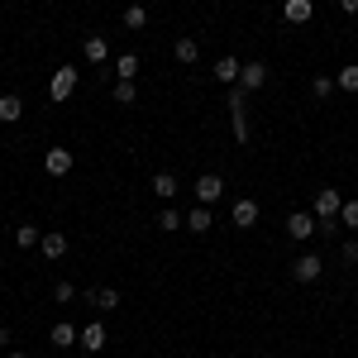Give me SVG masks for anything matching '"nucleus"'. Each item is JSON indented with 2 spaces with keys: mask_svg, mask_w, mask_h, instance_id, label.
Masks as SVG:
<instances>
[{
  "mask_svg": "<svg viewBox=\"0 0 358 358\" xmlns=\"http://www.w3.org/2000/svg\"><path fill=\"white\" fill-rule=\"evenodd\" d=\"M82 86V72L77 67H53V82H48V96H53V106L62 101H72V91Z\"/></svg>",
  "mask_w": 358,
  "mask_h": 358,
  "instance_id": "f257e3e1",
  "label": "nucleus"
},
{
  "mask_svg": "<svg viewBox=\"0 0 358 358\" xmlns=\"http://www.w3.org/2000/svg\"><path fill=\"white\" fill-rule=\"evenodd\" d=\"M244 86L234 82L229 86V120H234V138H239V143H248V115H244Z\"/></svg>",
  "mask_w": 358,
  "mask_h": 358,
  "instance_id": "f03ea898",
  "label": "nucleus"
},
{
  "mask_svg": "<svg viewBox=\"0 0 358 358\" xmlns=\"http://www.w3.org/2000/svg\"><path fill=\"white\" fill-rule=\"evenodd\" d=\"M220 196H224V177H215V172L196 177V206H215Z\"/></svg>",
  "mask_w": 358,
  "mask_h": 358,
  "instance_id": "7ed1b4c3",
  "label": "nucleus"
},
{
  "mask_svg": "<svg viewBox=\"0 0 358 358\" xmlns=\"http://www.w3.org/2000/svg\"><path fill=\"white\" fill-rule=\"evenodd\" d=\"M339 210H344V196L334 187H320L315 192V220H339Z\"/></svg>",
  "mask_w": 358,
  "mask_h": 358,
  "instance_id": "20e7f679",
  "label": "nucleus"
},
{
  "mask_svg": "<svg viewBox=\"0 0 358 358\" xmlns=\"http://www.w3.org/2000/svg\"><path fill=\"white\" fill-rule=\"evenodd\" d=\"M43 172H48V177H67V172H72V148L53 143V148L43 153Z\"/></svg>",
  "mask_w": 358,
  "mask_h": 358,
  "instance_id": "39448f33",
  "label": "nucleus"
},
{
  "mask_svg": "<svg viewBox=\"0 0 358 358\" xmlns=\"http://www.w3.org/2000/svg\"><path fill=\"white\" fill-rule=\"evenodd\" d=\"M320 253H296V263H292V277L296 282H320Z\"/></svg>",
  "mask_w": 358,
  "mask_h": 358,
  "instance_id": "423d86ee",
  "label": "nucleus"
},
{
  "mask_svg": "<svg viewBox=\"0 0 358 358\" xmlns=\"http://www.w3.org/2000/svg\"><path fill=\"white\" fill-rule=\"evenodd\" d=\"M229 220L239 224V229H253V224H258V201H253V196H239L234 210H229Z\"/></svg>",
  "mask_w": 358,
  "mask_h": 358,
  "instance_id": "0eeeda50",
  "label": "nucleus"
},
{
  "mask_svg": "<svg viewBox=\"0 0 358 358\" xmlns=\"http://www.w3.org/2000/svg\"><path fill=\"white\" fill-rule=\"evenodd\" d=\"M106 339H110V334H106V325H101V320H91V325L77 334V344H82L86 354H101V349H106Z\"/></svg>",
  "mask_w": 358,
  "mask_h": 358,
  "instance_id": "6e6552de",
  "label": "nucleus"
},
{
  "mask_svg": "<svg viewBox=\"0 0 358 358\" xmlns=\"http://www.w3.org/2000/svg\"><path fill=\"white\" fill-rule=\"evenodd\" d=\"M239 86H244V91L268 86V67H263V62H244V67H239Z\"/></svg>",
  "mask_w": 358,
  "mask_h": 358,
  "instance_id": "1a4fd4ad",
  "label": "nucleus"
},
{
  "mask_svg": "<svg viewBox=\"0 0 358 358\" xmlns=\"http://www.w3.org/2000/svg\"><path fill=\"white\" fill-rule=\"evenodd\" d=\"M287 234L301 244V239H310L315 234V215H306V210H296V215H287Z\"/></svg>",
  "mask_w": 358,
  "mask_h": 358,
  "instance_id": "9d476101",
  "label": "nucleus"
},
{
  "mask_svg": "<svg viewBox=\"0 0 358 358\" xmlns=\"http://www.w3.org/2000/svg\"><path fill=\"white\" fill-rule=\"evenodd\" d=\"M310 15H315L310 0H287V5H282V20H287V24H310Z\"/></svg>",
  "mask_w": 358,
  "mask_h": 358,
  "instance_id": "9b49d317",
  "label": "nucleus"
},
{
  "mask_svg": "<svg viewBox=\"0 0 358 358\" xmlns=\"http://www.w3.org/2000/svg\"><path fill=\"white\" fill-rule=\"evenodd\" d=\"M239 67H244V62H239V57H234V53H224L220 62H215V67H210V72H215V82L234 86V82H239Z\"/></svg>",
  "mask_w": 358,
  "mask_h": 358,
  "instance_id": "f8f14e48",
  "label": "nucleus"
},
{
  "mask_svg": "<svg viewBox=\"0 0 358 358\" xmlns=\"http://www.w3.org/2000/svg\"><path fill=\"white\" fill-rule=\"evenodd\" d=\"M82 53L91 57V67H101V62H106V57H110V43H106V38H101V34H91V38H86V43H82Z\"/></svg>",
  "mask_w": 358,
  "mask_h": 358,
  "instance_id": "ddd939ff",
  "label": "nucleus"
},
{
  "mask_svg": "<svg viewBox=\"0 0 358 358\" xmlns=\"http://www.w3.org/2000/svg\"><path fill=\"white\" fill-rule=\"evenodd\" d=\"M210 224H215V215H210V206H196V210H187V229H192V234H206Z\"/></svg>",
  "mask_w": 358,
  "mask_h": 358,
  "instance_id": "4468645a",
  "label": "nucleus"
},
{
  "mask_svg": "<svg viewBox=\"0 0 358 358\" xmlns=\"http://www.w3.org/2000/svg\"><path fill=\"white\" fill-rule=\"evenodd\" d=\"M38 253H43V258H62V253H67V234H43V239H38Z\"/></svg>",
  "mask_w": 358,
  "mask_h": 358,
  "instance_id": "2eb2a0df",
  "label": "nucleus"
},
{
  "mask_svg": "<svg viewBox=\"0 0 358 358\" xmlns=\"http://www.w3.org/2000/svg\"><path fill=\"white\" fill-rule=\"evenodd\" d=\"M24 115V101L20 96H0V124H15Z\"/></svg>",
  "mask_w": 358,
  "mask_h": 358,
  "instance_id": "dca6fc26",
  "label": "nucleus"
},
{
  "mask_svg": "<svg viewBox=\"0 0 358 358\" xmlns=\"http://www.w3.org/2000/svg\"><path fill=\"white\" fill-rule=\"evenodd\" d=\"M115 77H120V82H134V77H138V57L134 53H120V57H115Z\"/></svg>",
  "mask_w": 358,
  "mask_h": 358,
  "instance_id": "f3484780",
  "label": "nucleus"
},
{
  "mask_svg": "<svg viewBox=\"0 0 358 358\" xmlns=\"http://www.w3.org/2000/svg\"><path fill=\"white\" fill-rule=\"evenodd\" d=\"M77 334H82L77 325H67V320H57V325H53V344H57V349H72V344H77Z\"/></svg>",
  "mask_w": 358,
  "mask_h": 358,
  "instance_id": "a211bd4d",
  "label": "nucleus"
},
{
  "mask_svg": "<svg viewBox=\"0 0 358 358\" xmlns=\"http://www.w3.org/2000/svg\"><path fill=\"white\" fill-rule=\"evenodd\" d=\"M91 306H96V310H115V306H120V292H115V287H96V292H91Z\"/></svg>",
  "mask_w": 358,
  "mask_h": 358,
  "instance_id": "6ab92c4d",
  "label": "nucleus"
},
{
  "mask_svg": "<svg viewBox=\"0 0 358 358\" xmlns=\"http://www.w3.org/2000/svg\"><path fill=\"white\" fill-rule=\"evenodd\" d=\"M153 192L172 206V196H177V177H172V172H158V177H153Z\"/></svg>",
  "mask_w": 358,
  "mask_h": 358,
  "instance_id": "aec40b11",
  "label": "nucleus"
},
{
  "mask_svg": "<svg viewBox=\"0 0 358 358\" xmlns=\"http://www.w3.org/2000/svg\"><path fill=\"white\" fill-rule=\"evenodd\" d=\"M172 57H177V62H187V67H192L196 57H201V48H196V38H177V48H172Z\"/></svg>",
  "mask_w": 358,
  "mask_h": 358,
  "instance_id": "412c9836",
  "label": "nucleus"
},
{
  "mask_svg": "<svg viewBox=\"0 0 358 358\" xmlns=\"http://www.w3.org/2000/svg\"><path fill=\"white\" fill-rule=\"evenodd\" d=\"M38 239H43V234H38V229H34V224H20V229H15V244H20V248H38Z\"/></svg>",
  "mask_w": 358,
  "mask_h": 358,
  "instance_id": "4be33fe9",
  "label": "nucleus"
},
{
  "mask_svg": "<svg viewBox=\"0 0 358 358\" xmlns=\"http://www.w3.org/2000/svg\"><path fill=\"white\" fill-rule=\"evenodd\" d=\"M334 86H339V91H349V96H358V67H339Z\"/></svg>",
  "mask_w": 358,
  "mask_h": 358,
  "instance_id": "5701e85b",
  "label": "nucleus"
},
{
  "mask_svg": "<svg viewBox=\"0 0 358 358\" xmlns=\"http://www.w3.org/2000/svg\"><path fill=\"white\" fill-rule=\"evenodd\" d=\"M182 224H187V215H177L172 206H163V215H158V229H163V234H172V229H182Z\"/></svg>",
  "mask_w": 358,
  "mask_h": 358,
  "instance_id": "b1692460",
  "label": "nucleus"
},
{
  "mask_svg": "<svg viewBox=\"0 0 358 358\" xmlns=\"http://www.w3.org/2000/svg\"><path fill=\"white\" fill-rule=\"evenodd\" d=\"M110 96H115V106H134V101H138L134 82H115V91H110Z\"/></svg>",
  "mask_w": 358,
  "mask_h": 358,
  "instance_id": "393cba45",
  "label": "nucleus"
},
{
  "mask_svg": "<svg viewBox=\"0 0 358 358\" xmlns=\"http://www.w3.org/2000/svg\"><path fill=\"white\" fill-rule=\"evenodd\" d=\"M148 24V10H143V5H129V10H124V29H143Z\"/></svg>",
  "mask_w": 358,
  "mask_h": 358,
  "instance_id": "a878e982",
  "label": "nucleus"
},
{
  "mask_svg": "<svg viewBox=\"0 0 358 358\" xmlns=\"http://www.w3.org/2000/svg\"><path fill=\"white\" fill-rule=\"evenodd\" d=\"M339 224L358 229V201H344V210H339Z\"/></svg>",
  "mask_w": 358,
  "mask_h": 358,
  "instance_id": "bb28decb",
  "label": "nucleus"
},
{
  "mask_svg": "<svg viewBox=\"0 0 358 358\" xmlns=\"http://www.w3.org/2000/svg\"><path fill=\"white\" fill-rule=\"evenodd\" d=\"M53 301H62V306L77 301V287H72V282H57V287H53Z\"/></svg>",
  "mask_w": 358,
  "mask_h": 358,
  "instance_id": "cd10ccee",
  "label": "nucleus"
},
{
  "mask_svg": "<svg viewBox=\"0 0 358 358\" xmlns=\"http://www.w3.org/2000/svg\"><path fill=\"white\" fill-rule=\"evenodd\" d=\"M310 91H315L320 101H325V96H334V77H315V82H310Z\"/></svg>",
  "mask_w": 358,
  "mask_h": 358,
  "instance_id": "c85d7f7f",
  "label": "nucleus"
},
{
  "mask_svg": "<svg viewBox=\"0 0 358 358\" xmlns=\"http://www.w3.org/2000/svg\"><path fill=\"white\" fill-rule=\"evenodd\" d=\"M339 258H344V263H358V239H349V244L339 248Z\"/></svg>",
  "mask_w": 358,
  "mask_h": 358,
  "instance_id": "c756f323",
  "label": "nucleus"
},
{
  "mask_svg": "<svg viewBox=\"0 0 358 358\" xmlns=\"http://www.w3.org/2000/svg\"><path fill=\"white\" fill-rule=\"evenodd\" d=\"M339 10H344V15H354V20H358V0H339Z\"/></svg>",
  "mask_w": 358,
  "mask_h": 358,
  "instance_id": "7c9ffc66",
  "label": "nucleus"
},
{
  "mask_svg": "<svg viewBox=\"0 0 358 358\" xmlns=\"http://www.w3.org/2000/svg\"><path fill=\"white\" fill-rule=\"evenodd\" d=\"M0 349H10V330L5 325H0Z\"/></svg>",
  "mask_w": 358,
  "mask_h": 358,
  "instance_id": "2f4dec72",
  "label": "nucleus"
},
{
  "mask_svg": "<svg viewBox=\"0 0 358 358\" xmlns=\"http://www.w3.org/2000/svg\"><path fill=\"white\" fill-rule=\"evenodd\" d=\"M5 358H29V354H24V349H10V354H5Z\"/></svg>",
  "mask_w": 358,
  "mask_h": 358,
  "instance_id": "473e14b6",
  "label": "nucleus"
}]
</instances>
